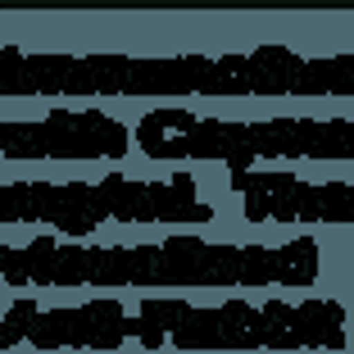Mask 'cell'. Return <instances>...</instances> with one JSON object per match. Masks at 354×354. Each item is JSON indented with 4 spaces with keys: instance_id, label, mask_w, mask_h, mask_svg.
Segmentation results:
<instances>
[{
    "instance_id": "obj_1",
    "label": "cell",
    "mask_w": 354,
    "mask_h": 354,
    "mask_svg": "<svg viewBox=\"0 0 354 354\" xmlns=\"http://www.w3.org/2000/svg\"><path fill=\"white\" fill-rule=\"evenodd\" d=\"M0 350L345 354L350 291H5Z\"/></svg>"
},
{
    "instance_id": "obj_3",
    "label": "cell",
    "mask_w": 354,
    "mask_h": 354,
    "mask_svg": "<svg viewBox=\"0 0 354 354\" xmlns=\"http://www.w3.org/2000/svg\"><path fill=\"white\" fill-rule=\"evenodd\" d=\"M0 100H354V50H28L0 46Z\"/></svg>"
},
{
    "instance_id": "obj_7",
    "label": "cell",
    "mask_w": 354,
    "mask_h": 354,
    "mask_svg": "<svg viewBox=\"0 0 354 354\" xmlns=\"http://www.w3.org/2000/svg\"><path fill=\"white\" fill-rule=\"evenodd\" d=\"M0 164H136L132 118L109 100H50L41 114L0 109Z\"/></svg>"
},
{
    "instance_id": "obj_5",
    "label": "cell",
    "mask_w": 354,
    "mask_h": 354,
    "mask_svg": "<svg viewBox=\"0 0 354 354\" xmlns=\"http://www.w3.org/2000/svg\"><path fill=\"white\" fill-rule=\"evenodd\" d=\"M136 164H350L354 114H209L191 100H150L132 114Z\"/></svg>"
},
{
    "instance_id": "obj_9",
    "label": "cell",
    "mask_w": 354,
    "mask_h": 354,
    "mask_svg": "<svg viewBox=\"0 0 354 354\" xmlns=\"http://www.w3.org/2000/svg\"><path fill=\"white\" fill-rule=\"evenodd\" d=\"M350 309H354V291H350Z\"/></svg>"
},
{
    "instance_id": "obj_2",
    "label": "cell",
    "mask_w": 354,
    "mask_h": 354,
    "mask_svg": "<svg viewBox=\"0 0 354 354\" xmlns=\"http://www.w3.org/2000/svg\"><path fill=\"white\" fill-rule=\"evenodd\" d=\"M327 232L295 236H209L173 227L150 241H73L55 232H0V295L5 291H327ZM341 291V286H336Z\"/></svg>"
},
{
    "instance_id": "obj_4",
    "label": "cell",
    "mask_w": 354,
    "mask_h": 354,
    "mask_svg": "<svg viewBox=\"0 0 354 354\" xmlns=\"http://www.w3.org/2000/svg\"><path fill=\"white\" fill-rule=\"evenodd\" d=\"M132 173L109 164L104 173L73 177H0V232H55V236H100V232H227L236 227L223 191L200 164H150Z\"/></svg>"
},
{
    "instance_id": "obj_6",
    "label": "cell",
    "mask_w": 354,
    "mask_h": 354,
    "mask_svg": "<svg viewBox=\"0 0 354 354\" xmlns=\"http://www.w3.org/2000/svg\"><path fill=\"white\" fill-rule=\"evenodd\" d=\"M236 227L354 232V177H309L291 164H209Z\"/></svg>"
},
{
    "instance_id": "obj_8",
    "label": "cell",
    "mask_w": 354,
    "mask_h": 354,
    "mask_svg": "<svg viewBox=\"0 0 354 354\" xmlns=\"http://www.w3.org/2000/svg\"><path fill=\"white\" fill-rule=\"evenodd\" d=\"M341 259H345V268H341V291H354V232H350V241L341 245Z\"/></svg>"
}]
</instances>
